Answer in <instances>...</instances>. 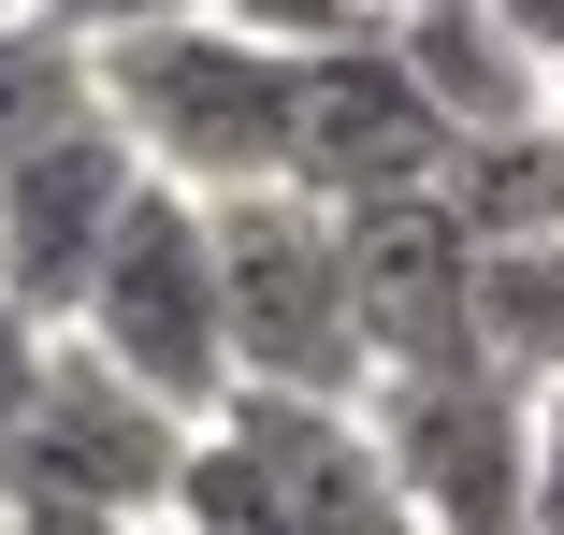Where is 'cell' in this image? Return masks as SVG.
<instances>
[{
  "label": "cell",
  "instance_id": "obj_1",
  "mask_svg": "<svg viewBox=\"0 0 564 535\" xmlns=\"http://www.w3.org/2000/svg\"><path fill=\"white\" fill-rule=\"evenodd\" d=\"M87 87H101V131H117L160 188H188V203L290 188V58L275 44L217 30V15L101 30L87 44Z\"/></svg>",
  "mask_w": 564,
  "mask_h": 535
},
{
  "label": "cell",
  "instance_id": "obj_2",
  "mask_svg": "<svg viewBox=\"0 0 564 535\" xmlns=\"http://www.w3.org/2000/svg\"><path fill=\"white\" fill-rule=\"evenodd\" d=\"M217 218V304H232V391H290V405H362L377 348L348 304V232L304 188H232Z\"/></svg>",
  "mask_w": 564,
  "mask_h": 535
},
{
  "label": "cell",
  "instance_id": "obj_3",
  "mask_svg": "<svg viewBox=\"0 0 564 535\" xmlns=\"http://www.w3.org/2000/svg\"><path fill=\"white\" fill-rule=\"evenodd\" d=\"M174 535H420L405 478L377 463L362 405H290V391H232L188 449Z\"/></svg>",
  "mask_w": 564,
  "mask_h": 535
},
{
  "label": "cell",
  "instance_id": "obj_4",
  "mask_svg": "<svg viewBox=\"0 0 564 535\" xmlns=\"http://www.w3.org/2000/svg\"><path fill=\"white\" fill-rule=\"evenodd\" d=\"M73 348L117 362L131 391H160L174 419H217L232 405V304H217V218L188 188H131L117 247H101L87 304H73Z\"/></svg>",
  "mask_w": 564,
  "mask_h": 535
},
{
  "label": "cell",
  "instance_id": "obj_5",
  "mask_svg": "<svg viewBox=\"0 0 564 535\" xmlns=\"http://www.w3.org/2000/svg\"><path fill=\"white\" fill-rule=\"evenodd\" d=\"M188 449H203V419H174L160 391H131L117 362H87L58 334L44 405L15 419V449H0V492L15 506H87V521H174Z\"/></svg>",
  "mask_w": 564,
  "mask_h": 535
},
{
  "label": "cell",
  "instance_id": "obj_6",
  "mask_svg": "<svg viewBox=\"0 0 564 535\" xmlns=\"http://www.w3.org/2000/svg\"><path fill=\"white\" fill-rule=\"evenodd\" d=\"M362 435L405 478L420 535H521L535 492V391L492 362H434V376H377L362 391Z\"/></svg>",
  "mask_w": 564,
  "mask_h": 535
},
{
  "label": "cell",
  "instance_id": "obj_7",
  "mask_svg": "<svg viewBox=\"0 0 564 535\" xmlns=\"http://www.w3.org/2000/svg\"><path fill=\"white\" fill-rule=\"evenodd\" d=\"M290 188L333 203V218L405 203V188H448V117L391 58V30L333 44V58H290Z\"/></svg>",
  "mask_w": 564,
  "mask_h": 535
},
{
  "label": "cell",
  "instance_id": "obj_8",
  "mask_svg": "<svg viewBox=\"0 0 564 535\" xmlns=\"http://www.w3.org/2000/svg\"><path fill=\"white\" fill-rule=\"evenodd\" d=\"M348 232V304H362V348L377 376H434V362H492L478 348V232L448 218V188H405V203H362Z\"/></svg>",
  "mask_w": 564,
  "mask_h": 535
},
{
  "label": "cell",
  "instance_id": "obj_9",
  "mask_svg": "<svg viewBox=\"0 0 564 535\" xmlns=\"http://www.w3.org/2000/svg\"><path fill=\"white\" fill-rule=\"evenodd\" d=\"M131 188H145V160L101 131V117H73L30 160H0V304H30L44 334H73V304H87L101 247H117Z\"/></svg>",
  "mask_w": 564,
  "mask_h": 535
},
{
  "label": "cell",
  "instance_id": "obj_10",
  "mask_svg": "<svg viewBox=\"0 0 564 535\" xmlns=\"http://www.w3.org/2000/svg\"><path fill=\"white\" fill-rule=\"evenodd\" d=\"M377 30H391V58L420 73V101L448 117V145H464V131H521V117H550V73L507 44L492 0H391Z\"/></svg>",
  "mask_w": 564,
  "mask_h": 535
},
{
  "label": "cell",
  "instance_id": "obj_11",
  "mask_svg": "<svg viewBox=\"0 0 564 535\" xmlns=\"http://www.w3.org/2000/svg\"><path fill=\"white\" fill-rule=\"evenodd\" d=\"M448 218H464L478 247H564V117L464 131L448 145Z\"/></svg>",
  "mask_w": 564,
  "mask_h": 535
},
{
  "label": "cell",
  "instance_id": "obj_12",
  "mask_svg": "<svg viewBox=\"0 0 564 535\" xmlns=\"http://www.w3.org/2000/svg\"><path fill=\"white\" fill-rule=\"evenodd\" d=\"M478 348L521 391H564V247H478Z\"/></svg>",
  "mask_w": 564,
  "mask_h": 535
},
{
  "label": "cell",
  "instance_id": "obj_13",
  "mask_svg": "<svg viewBox=\"0 0 564 535\" xmlns=\"http://www.w3.org/2000/svg\"><path fill=\"white\" fill-rule=\"evenodd\" d=\"M73 117H101V87H87V30H44V15H15V30H0V160L58 145Z\"/></svg>",
  "mask_w": 564,
  "mask_h": 535
},
{
  "label": "cell",
  "instance_id": "obj_14",
  "mask_svg": "<svg viewBox=\"0 0 564 535\" xmlns=\"http://www.w3.org/2000/svg\"><path fill=\"white\" fill-rule=\"evenodd\" d=\"M377 15H391V0H217V30H247L275 58H333V44H362Z\"/></svg>",
  "mask_w": 564,
  "mask_h": 535
},
{
  "label": "cell",
  "instance_id": "obj_15",
  "mask_svg": "<svg viewBox=\"0 0 564 535\" xmlns=\"http://www.w3.org/2000/svg\"><path fill=\"white\" fill-rule=\"evenodd\" d=\"M44 376H58V334H44L30 304H0V449H15V419L44 405Z\"/></svg>",
  "mask_w": 564,
  "mask_h": 535
},
{
  "label": "cell",
  "instance_id": "obj_16",
  "mask_svg": "<svg viewBox=\"0 0 564 535\" xmlns=\"http://www.w3.org/2000/svg\"><path fill=\"white\" fill-rule=\"evenodd\" d=\"M521 535H564V391H535V492H521Z\"/></svg>",
  "mask_w": 564,
  "mask_h": 535
},
{
  "label": "cell",
  "instance_id": "obj_17",
  "mask_svg": "<svg viewBox=\"0 0 564 535\" xmlns=\"http://www.w3.org/2000/svg\"><path fill=\"white\" fill-rule=\"evenodd\" d=\"M492 15H507V44H521L535 73H564V0H492Z\"/></svg>",
  "mask_w": 564,
  "mask_h": 535
},
{
  "label": "cell",
  "instance_id": "obj_18",
  "mask_svg": "<svg viewBox=\"0 0 564 535\" xmlns=\"http://www.w3.org/2000/svg\"><path fill=\"white\" fill-rule=\"evenodd\" d=\"M15 535H174V521H87V506H15Z\"/></svg>",
  "mask_w": 564,
  "mask_h": 535
},
{
  "label": "cell",
  "instance_id": "obj_19",
  "mask_svg": "<svg viewBox=\"0 0 564 535\" xmlns=\"http://www.w3.org/2000/svg\"><path fill=\"white\" fill-rule=\"evenodd\" d=\"M30 15H44V30H87V0H30Z\"/></svg>",
  "mask_w": 564,
  "mask_h": 535
},
{
  "label": "cell",
  "instance_id": "obj_20",
  "mask_svg": "<svg viewBox=\"0 0 564 535\" xmlns=\"http://www.w3.org/2000/svg\"><path fill=\"white\" fill-rule=\"evenodd\" d=\"M15 15H30V0H0V30H15Z\"/></svg>",
  "mask_w": 564,
  "mask_h": 535
},
{
  "label": "cell",
  "instance_id": "obj_21",
  "mask_svg": "<svg viewBox=\"0 0 564 535\" xmlns=\"http://www.w3.org/2000/svg\"><path fill=\"white\" fill-rule=\"evenodd\" d=\"M0 535H15V492H0Z\"/></svg>",
  "mask_w": 564,
  "mask_h": 535
},
{
  "label": "cell",
  "instance_id": "obj_22",
  "mask_svg": "<svg viewBox=\"0 0 564 535\" xmlns=\"http://www.w3.org/2000/svg\"><path fill=\"white\" fill-rule=\"evenodd\" d=\"M550 117H564V73H550Z\"/></svg>",
  "mask_w": 564,
  "mask_h": 535
}]
</instances>
